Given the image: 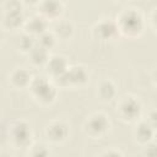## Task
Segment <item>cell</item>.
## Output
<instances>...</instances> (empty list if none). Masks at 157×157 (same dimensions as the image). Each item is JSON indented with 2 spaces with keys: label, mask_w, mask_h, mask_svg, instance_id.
<instances>
[{
  "label": "cell",
  "mask_w": 157,
  "mask_h": 157,
  "mask_svg": "<svg viewBox=\"0 0 157 157\" xmlns=\"http://www.w3.org/2000/svg\"><path fill=\"white\" fill-rule=\"evenodd\" d=\"M117 26L120 33L128 37H136L142 32L144 20L139 11L130 9L123 11L117 18Z\"/></svg>",
  "instance_id": "1"
},
{
  "label": "cell",
  "mask_w": 157,
  "mask_h": 157,
  "mask_svg": "<svg viewBox=\"0 0 157 157\" xmlns=\"http://www.w3.org/2000/svg\"><path fill=\"white\" fill-rule=\"evenodd\" d=\"M29 88H31V92H32L33 97L43 104L52 103L56 97L55 87L52 83H49V81H47L44 77L33 78L32 82H31Z\"/></svg>",
  "instance_id": "2"
},
{
  "label": "cell",
  "mask_w": 157,
  "mask_h": 157,
  "mask_svg": "<svg viewBox=\"0 0 157 157\" xmlns=\"http://www.w3.org/2000/svg\"><path fill=\"white\" fill-rule=\"evenodd\" d=\"M117 113L124 121H135L141 114V104L135 97L125 96L119 101L117 105Z\"/></svg>",
  "instance_id": "3"
},
{
  "label": "cell",
  "mask_w": 157,
  "mask_h": 157,
  "mask_svg": "<svg viewBox=\"0 0 157 157\" xmlns=\"http://www.w3.org/2000/svg\"><path fill=\"white\" fill-rule=\"evenodd\" d=\"M55 80L61 87H81L88 81V72L83 66H74Z\"/></svg>",
  "instance_id": "4"
},
{
  "label": "cell",
  "mask_w": 157,
  "mask_h": 157,
  "mask_svg": "<svg viewBox=\"0 0 157 157\" xmlns=\"http://www.w3.org/2000/svg\"><path fill=\"white\" fill-rule=\"evenodd\" d=\"M109 129V120L108 118L102 113L92 114L85 124V131L91 137H101L103 136Z\"/></svg>",
  "instance_id": "5"
},
{
  "label": "cell",
  "mask_w": 157,
  "mask_h": 157,
  "mask_svg": "<svg viewBox=\"0 0 157 157\" xmlns=\"http://www.w3.org/2000/svg\"><path fill=\"white\" fill-rule=\"evenodd\" d=\"M10 137L15 146L17 147H28L32 139V131L27 123L17 121L10 129Z\"/></svg>",
  "instance_id": "6"
},
{
  "label": "cell",
  "mask_w": 157,
  "mask_h": 157,
  "mask_svg": "<svg viewBox=\"0 0 157 157\" xmlns=\"http://www.w3.org/2000/svg\"><path fill=\"white\" fill-rule=\"evenodd\" d=\"M119 32L117 22L109 21V20H102L97 22L92 29L93 37L99 39V40H109L117 36Z\"/></svg>",
  "instance_id": "7"
},
{
  "label": "cell",
  "mask_w": 157,
  "mask_h": 157,
  "mask_svg": "<svg viewBox=\"0 0 157 157\" xmlns=\"http://www.w3.org/2000/svg\"><path fill=\"white\" fill-rule=\"evenodd\" d=\"M45 135H47L49 141L59 144V142H63L66 140V137L69 135V128L65 123L59 121V120H54L47 125Z\"/></svg>",
  "instance_id": "8"
},
{
  "label": "cell",
  "mask_w": 157,
  "mask_h": 157,
  "mask_svg": "<svg viewBox=\"0 0 157 157\" xmlns=\"http://www.w3.org/2000/svg\"><path fill=\"white\" fill-rule=\"evenodd\" d=\"M38 5L40 16L47 20H58L63 12V2L60 0H42Z\"/></svg>",
  "instance_id": "9"
},
{
  "label": "cell",
  "mask_w": 157,
  "mask_h": 157,
  "mask_svg": "<svg viewBox=\"0 0 157 157\" xmlns=\"http://www.w3.org/2000/svg\"><path fill=\"white\" fill-rule=\"evenodd\" d=\"M67 61L65 60V58L55 55L53 58H50L47 63V72L52 75L53 78H56L61 75H64L67 71Z\"/></svg>",
  "instance_id": "10"
},
{
  "label": "cell",
  "mask_w": 157,
  "mask_h": 157,
  "mask_svg": "<svg viewBox=\"0 0 157 157\" xmlns=\"http://www.w3.org/2000/svg\"><path fill=\"white\" fill-rule=\"evenodd\" d=\"M134 135H135V139L137 142H140L142 145H147L151 142V140L155 135V129L152 128V125L148 121H140L137 124V126L135 128Z\"/></svg>",
  "instance_id": "11"
},
{
  "label": "cell",
  "mask_w": 157,
  "mask_h": 157,
  "mask_svg": "<svg viewBox=\"0 0 157 157\" xmlns=\"http://www.w3.org/2000/svg\"><path fill=\"white\" fill-rule=\"evenodd\" d=\"M32 80L33 78L29 71H27L26 69H16L10 75V81L16 88H25L27 86H31Z\"/></svg>",
  "instance_id": "12"
},
{
  "label": "cell",
  "mask_w": 157,
  "mask_h": 157,
  "mask_svg": "<svg viewBox=\"0 0 157 157\" xmlns=\"http://www.w3.org/2000/svg\"><path fill=\"white\" fill-rule=\"evenodd\" d=\"M48 20L43 16H34L26 23V32L32 36H39L47 31Z\"/></svg>",
  "instance_id": "13"
},
{
  "label": "cell",
  "mask_w": 157,
  "mask_h": 157,
  "mask_svg": "<svg viewBox=\"0 0 157 157\" xmlns=\"http://www.w3.org/2000/svg\"><path fill=\"white\" fill-rule=\"evenodd\" d=\"M97 94H98L99 99L103 101V102L112 101L115 97V94H117L115 85L110 80H103V81H101L99 85L97 86Z\"/></svg>",
  "instance_id": "14"
},
{
  "label": "cell",
  "mask_w": 157,
  "mask_h": 157,
  "mask_svg": "<svg viewBox=\"0 0 157 157\" xmlns=\"http://www.w3.org/2000/svg\"><path fill=\"white\" fill-rule=\"evenodd\" d=\"M72 32H74V27H72V23L67 20H61L59 21L54 28H53V33L56 38L59 39H63V40H67L71 36H72Z\"/></svg>",
  "instance_id": "15"
},
{
  "label": "cell",
  "mask_w": 157,
  "mask_h": 157,
  "mask_svg": "<svg viewBox=\"0 0 157 157\" xmlns=\"http://www.w3.org/2000/svg\"><path fill=\"white\" fill-rule=\"evenodd\" d=\"M23 23V16L21 10L15 11H5L4 17V26L9 29H17Z\"/></svg>",
  "instance_id": "16"
},
{
  "label": "cell",
  "mask_w": 157,
  "mask_h": 157,
  "mask_svg": "<svg viewBox=\"0 0 157 157\" xmlns=\"http://www.w3.org/2000/svg\"><path fill=\"white\" fill-rule=\"evenodd\" d=\"M28 55L32 64L34 65H43L47 64L49 60V50L40 47L39 44H36L34 48L28 53Z\"/></svg>",
  "instance_id": "17"
},
{
  "label": "cell",
  "mask_w": 157,
  "mask_h": 157,
  "mask_svg": "<svg viewBox=\"0 0 157 157\" xmlns=\"http://www.w3.org/2000/svg\"><path fill=\"white\" fill-rule=\"evenodd\" d=\"M36 44H37V40L34 39V36L26 33L18 40V49L23 53H29L34 48Z\"/></svg>",
  "instance_id": "18"
},
{
  "label": "cell",
  "mask_w": 157,
  "mask_h": 157,
  "mask_svg": "<svg viewBox=\"0 0 157 157\" xmlns=\"http://www.w3.org/2000/svg\"><path fill=\"white\" fill-rule=\"evenodd\" d=\"M55 39H56V37L54 36L53 32L49 33L48 31H45L44 33H42V34L38 36V38H37V44H39L40 47H43V48H45V49L49 50V49H52V48L54 47Z\"/></svg>",
  "instance_id": "19"
},
{
  "label": "cell",
  "mask_w": 157,
  "mask_h": 157,
  "mask_svg": "<svg viewBox=\"0 0 157 157\" xmlns=\"http://www.w3.org/2000/svg\"><path fill=\"white\" fill-rule=\"evenodd\" d=\"M31 155H33V156H47V155H49V151L44 145H37V146L33 147V151L31 152Z\"/></svg>",
  "instance_id": "20"
},
{
  "label": "cell",
  "mask_w": 157,
  "mask_h": 157,
  "mask_svg": "<svg viewBox=\"0 0 157 157\" xmlns=\"http://www.w3.org/2000/svg\"><path fill=\"white\" fill-rule=\"evenodd\" d=\"M144 155H147V156H157V145L156 144H147L145 150H144Z\"/></svg>",
  "instance_id": "21"
},
{
  "label": "cell",
  "mask_w": 157,
  "mask_h": 157,
  "mask_svg": "<svg viewBox=\"0 0 157 157\" xmlns=\"http://www.w3.org/2000/svg\"><path fill=\"white\" fill-rule=\"evenodd\" d=\"M148 123L152 125V128L155 130H157V109L156 110H152L148 115Z\"/></svg>",
  "instance_id": "22"
},
{
  "label": "cell",
  "mask_w": 157,
  "mask_h": 157,
  "mask_svg": "<svg viewBox=\"0 0 157 157\" xmlns=\"http://www.w3.org/2000/svg\"><path fill=\"white\" fill-rule=\"evenodd\" d=\"M150 22H151V26L152 28L157 32V7L153 9V11L151 12V16H150Z\"/></svg>",
  "instance_id": "23"
},
{
  "label": "cell",
  "mask_w": 157,
  "mask_h": 157,
  "mask_svg": "<svg viewBox=\"0 0 157 157\" xmlns=\"http://www.w3.org/2000/svg\"><path fill=\"white\" fill-rule=\"evenodd\" d=\"M22 2H25V4H27V5H37V4H39L42 0H21Z\"/></svg>",
  "instance_id": "24"
},
{
  "label": "cell",
  "mask_w": 157,
  "mask_h": 157,
  "mask_svg": "<svg viewBox=\"0 0 157 157\" xmlns=\"http://www.w3.org/2000/svg\"><path fill=\"white\" fill-rule=\"evenodd\" d=\"M102 155H104V156H110V155L118 156V155H123V152H119V151H105V152H103Z\"/></svg>",
  "instance_id": "25"
},
{
  "label": "cell",
  "mask_w": 157,
  "mask_h": 157,
  "mask_svg": "<svg viewBox=\"0 0 157 157\" xmlns=\"http://www.w3.org/2000/svg\"><path fill=\"white\" fill-rule=\"evenodd\" d=\"M152 81H153V83H155V86L157 87V69L153 71V75H152Z\"/></svg>",
  "instance_id": "26"
},
{
  "label": "cell",
  "mask_w": 157,
  "mask_h": 157,
  "mask_svg": "<svg viewBox=\"0 0 157 157\" xmlns=\"http://www.w3.org/2000/svg\"><path fill=\"white\" fill-rule=\"evenodd\" d=\"M115 1H126V0H115Z\"/></svg>",
  "instance_id": "27"
},
{
  "label": "cell",
  "mask_w": 157,
  "mask_h": 157,
  "mask_svg": "<svg viewBox=\"0 0 157 157\" xmlns=\"http://www.w3.org/2000/svg\"><path fill=\"white\" fill-rule=\"evenodd\" d=\"M60 1H61V2H63V1H66V0H60Z\"/></svg>",
  "instance_id": "28"
}]
</instances>
